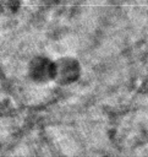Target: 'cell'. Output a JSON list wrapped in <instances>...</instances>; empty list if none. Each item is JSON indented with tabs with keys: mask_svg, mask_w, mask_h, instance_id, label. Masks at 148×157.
Listing matches in <instances>:
<instances>
[{
	"mask_svg": "<svg viewBox=\"0 0 148 157\" xmlns=\"http://www.w3.org/2000/svg\"><path fill=\"white\" fill-rule=\"evenodd\" d=\"M80 76V65L73 58H60L55 61V77L59 83H70Z\"/></svg>",
	"mask_w": 148,
	"mask_h": 157,
	"instance_id": "obj_1",
	"label": "cell"
},
{
	"mask_svg": "<svg viewBox=\"0 0 148 157\" xmlns=\"http://www.w3.org/2000/svg\"><path fill=\"white\" fill-rule=\"evenodd\" d=\"M29 74L32 80L45 82L49 80H54L55 77V61L49 60L48 58L40 56L33 59L29 66Z\"/></svg>",
	"mask_w": 148,
	"mask_h": 157,
	"instance_id": "obj_2",
	"label": "cell"
}]
</instances>
